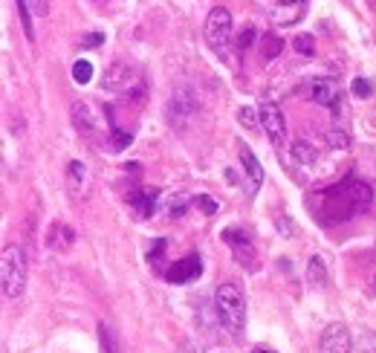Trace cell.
<instances>
[{"mask_svg":"<svg viewBox=\"0 0 376 353\" xmlns=\"http://www.w3.org/2000/svg\"><path fill=\"white\" fill-rule=\"evenodd\" d=\"M258 119L263 125V131H267V136L275 142V148H284L287 145V122L281 116V107L269 102V98H263L258 107Z\"/></svg>","mask_w":376,"mask_h":353,"instance_id":"obj_5","label":"cell"},{"mask_svg":"<svg viewBox=\"0 0 376 353\" xmlns=\"http://www.w3.org/2000/svg\"><path fill=\"white\" fill-rule=\"evenodd\" d=\"M73 78H76V84H87V81L93 78V64L85 61V58H78V61L73 64Z\"/></svg>","mask_w":376,"mask_h":353,"instance_id":"obj_20","label":"cell"},{"mask_svg":"<svg viewBox=\"0 0 376 353\" xmlns=\"http://www.w3.org/2000/svg\"><path fill=\"white\" fill-rule=\"evenodd\" d=\"M203 275V258L200 255H186L174 261L168 270H165V278H168V284H188V281L200 278Z\"/></svg>","mask_w":376,"mask_h":353,"instance_id":"obj_6","label":"cell"},{"mask_svg":"<svg viewBox=\"0 0 376 353\" xmlns=\"http://www.w3.org/2000/svg\"><path fill=\"white\" fill-rule=\"evenodd\" d=\"M313 98H316V105L336 110L339 102H342L339 81H333V78H316V81H313Z\"/></svg>","mask_w":376,"mask_h":353,"instance_id":"obj_10","label":"cell"},{"mask_svg":"<svg viewBox=\"0 0 376 353\" xmlns=\"http://www.w3.org/2000/svg\"><path fill=\"white\" fill-rule=\"evenodd\" d=\"M214 307H217V316L223 321V328L238 339L246 328V301H243L241 290L234 284H220L214 292Z\"/></svg>","mask_w":376,"mask_h":353,"instance_id":"obj_2","label":"cell"},{"mask_svg":"<svg viewBox=\"0 0 376 353\" xmlns=\"http://www.w3.org/2000/svg\"><path fill=\"white\" fill-rule=\"evenodd\" d=\"M162 252H165V241H157V246L154 249H151V266H157V270H159V264H162Z\"/></svg>","mask_w":376,"mask_h":353,"instance_id":"obj_27","label":"cell"},{"mask_svg":"<svg viewBox=\"0 0 376 353\" xmlns=\"http://www.w3.org/2000/svg\"><path fill=\"white\" fill-rule=\"evenodd\" d=\"M15 3H18V15H21V23H23L26 38L35 41V30H32V9H30V3H26V0H15Z\"/></svg>","mask_w":376,"mask_h":353,"instance_id":"obj_18","label":"cell"},{"mask_svg":"<svg viewBox=\"0 0 376 353\" xmlns=\"http://www.w3.org/2000/svg\"><path fill=\"white\" fill-rule=\"evenodd\" d=\"M327 139H330V145H333V148H342V151L347 148V136H344V133H339V131H330V136H327Z\"/></svg>","mask_w":376,"mask_h":353,"instance_id":"obj_29","label":"cell"},{"mask_svg":"<svg viewBox=\"0 0 376 353\" xmlns=\"http://www.w3.org/2000/svg\"><path fill=\"white\" fill-rule=\"evenodd\" d=\"M238 119H241V125H243L246 131H255L258 122H261V119H255V110H252V107H241V110H238Z\"/></svg>","mask_w":376,"mask_h":353,"instance_id":"obj_23","label":"cell"},{"mask_svg":"<svg viewBox=\"0 0 376 353\" xmlns=\"http://www.w3.org/2000/svg\"><path fill=\"white\" fill-rule=\"evenodd\" d=\"M104 76H107L104 78V90H110V93H131L133 84H139V76L133 73L131 67H124V64H113Z\"/></svg>","mask_w":376,"mask_h":353,"instance_id":"obj_7","label":"cell"},{"mask_svg":"<svg viewBox=\"0 0 376 353\" xmlns=\"http://www.w3.org/2000/svg\"><path fill=\"white\" fill-rule=\"evenodd\" d=\"M307 281H310V284H324V281H327L324 261L318 258V255H313V258H310V266H307Z\"/></svg>","mask_w":376,"mask_h":353,"instance_id":"obj_15","label":"cell"},{"mask_svg":"<svg viewBox=\"0 0 376 353\" xmlns=\"http://www.w3.org/2000/svg\"><path fill=\"white\" fill-rule=\"evenodd\" d=\"M220 237L234 249V255H238V261H241L243 266L255 261V246H252V241H249L246 232H241V229H223Z\"/></svg>","mask_w":376,"mask_h":353,"instance_id":"obj_11","label":"cell"},{"mask_svg":"<svg viewBox=\"0 0 376 353\" xmlns=\"http://www.w3.org/2000/svg\"><path fill=\"white\" fill-rule=\"evenodd\" d=\"M292 157H296L298 162H316L318 153H316V148L310 142H296V145H292Z\"/></svg>","mask_w":376,"mask_h":353,"instance_id":"obj_19","label":"cell"},{"mask_svg":"<svg viewBox=\"0 0 376 353\" xmlns=\"http://www.w3.org/2000/svg\"><path fill=\"white\" fill-rule=\"evenodd\" d=\"M292 50L296 52H301V55H316V38L313 35H307V32H301V35H296L292 38Z\"/></svg>","mask_w":376,"mask_h":353,"instance_id":"obj_16","label":"cell"},{"mask_svg":"<svg viewBox=\"0 0 376 353\" xmlns=\"http://www.w3.org/2000/svg\"><path fill=\"white\" fill-rule=\"evenodd\" d=\"M194 110H197V102H194L191 90H179V93H174V98L168 102V119H171L174 128H177V125L183 128Z\"/></svg>","mask_w":376,"mask_h":353,"instance_id":"obj_8","label":"cell"},{"mask_svg":"<svg viewBox=\"0 0 376 353\" xmlns=\"http://www.w3.org/2000/svg\"><path fill=\"white\" fill-rule=\"evenodd\" d=\"M102 41H104V35H102V32H90V35L85 38V47H99Z\"/></svg>","mask_w":376,"mask_h":353,"instance_id":"obj_30","label":"cell"},{"mask_svg":"<svg viewBox=\"0 0 376 353\" xmlns=\"http://www.w3.org/2000/svg\"><path fill=\"white\" fill-rule=\"evenodd\" d=\"M252 353H275V350H269V347H255Z\"/></svg>","mask_w":376,"mask_h":353,"instance_id":"obj_32","label":"cell"},{"mask_svg":"<svg viewBox=\"0 0 376 353\" xmlns=\"http://www.w3.org/2000/svg\"><path fill=\"white\" fill-rule=\"evenodd\" d=\"M298 3H307V0H298Z\"/></svg>","mask_w":376,"mask_h":353,"instance_id":"obj_33","label":"cell"},{"mask_svg":"<svg viewBox=\"0 0 376 353\" xmlns=\"http://www.w3.org/2000/svg\"><path fill=\"white\" fill-rule=\"evenodd\" d=\"M0 281L6 299H21L26 287V252L21 246H6L0 261Z\"/></svg>","mask_w":376,"mask_h":353,"instance_id":"obj_3","label":"cell"},{"mask_svg":"<svg viewBox=\"0 0 376 353\" xmlns=\"http://www.w3.org/2000/svg\"><path fill=\"white\" fill-rule=\"evenodd\" d=\"M301 15H304V3H298V0H278L272 9V23L292 26L296 21H301Z\"/></svg>","mask_w":376,"mask_h":353,"instance_id":"obj_13","label":"cell"},{"mask_svg":"<svg viewBox=\"0 0 376 353\" xmlns=\"http://www.w3.org/2000/svg\"><path fill=\"white\" fill-rule=\"evenodd\" d=\"M351 90H353L356 98H368V96L373 93V87H371V81H368V78H353Z\"/></svg>","mask_w":376,"mask_h":353,"instance_id":"obj_25","label":"cell"},{"mask_svg":"<svg viewBox=\"0 0 376 353\" xmlns=\"http://www.w3.org/2000/svg\"><path fill=\"white\" fill-rule=\"evenodd\" d=\"M26 3H30L32 15H38V18H44L47 12H49V0H26Z\"/></svg>","mask_w":376,"mask_h":353,"instance_id":"obj_26","label":"cell"},{"mask_svg":"<svg viewBox=\"0 0 376 353\" xmlns=\"http://www.w3.org/2000/svg\"><path fill=\"white\" fill-rule=\"evenodd\" d=\"M281 38H278V35H267V38H263V58H267V61H272V58H278V52H281Z\"/></svg>","mask_w":376,"mask_h":353,"instance_id":"obj_22","label":"cell"},{"mask_svg":"<svg viewBox=\"0 0 376 353\" xmlns=\"http://www.w3.org/2000/svg\"><path fill=\"white\" fill-rule=\"evenodd\" d=\"M99 339H102V350L104 353H119V342H116V330L113 328L99 324Z\"/></svg>","mask_w":376,"mask_h":353,"instance_id":"obj_17","label":"cell"},{"mask_svg":"<svg viewBox=\"0 0 376 353\" xmlns=\"http://www.w3.org/2000/svg\"><path fill=\"white\" fill-rule=\"evenodd\" d=\"M241 165H243V174H246V194H258L261 182H263V168L249 148H241Z\"/></svg>","mask_w":376,"mask_h":353,"instance_id":"obj_12","label":"cell"},{"mask_svg":"<svg viewBox=\"0 0 376 353\" xmlns=\"http://www.w3.org/2000/svg\"><path fill=\"white\" fill-rule=\"evenodd\" d=\"M131 133H124V131H119V128H110V151H124L131 145Z\"/></svg>","mask_w":376,"mask_h":353,"instance_id":"obj_21","label":"cell"},{"mask_svg":"<svg viewBox=\"0 0 376 353\" xmlns=\"http://www.w3.org/2000/svg\"><path fill=\"white\" fill-rule=\"evenodd\" d=\"M194 203H197V206L206 211V215H214V211H217V203L212 200V197H197V200H194Z\"/></svg>","mask_w":376,"mask_h":353,"instance_id":"obj_28","label":"cell"},{"mask_svg":"<svg viewBox=\"0 0 376 353\" xmlns=\"http://www.w3.org/2000/svg\"><path fill=\"white\" fill-rule=\"evenodd\" d=\"M322 353H351V333L344 324H330L322 333Z\"/></svg>","mask_w":376,"mask_h":353,"instance_id":"obj_9","label":"cell"},{"mask_svg":"<svg viewBox=\"0 0 376 353\" xmlns=\"http://www.w3.org/2000/svg\"><path fill=\"white\" fill-rule=\"evenodd\" d=\"M157 197H159V189H136L131 194V203L136 208L139 217H151L157 208Z\"/></svg>","mask_w":376,"mask_h":353,"instance_id":"obj_14","label":"cell"},{"mask_svg":"<svg viewBox=\"0 0 376 353\" xmlns=\"http://www.w3.org/2000/svg\"><path fill=\"white\" fill-rule=\"evenodd\" d=\"M186 203H188V200H186V197H179V200H174V203H171V215H174V217H179V215H183V208H186Z\"/></svg>","mask_w":376,"mask_h":353,"instance_id":"obj_31","label":"cell"},{"mask_svg":"<svg viewBox=\"0 0 376 353\" xmlns=\"http://www.w3.org/2000/svg\"><path fill=\"white\" fill-rule=\"evenodd\" d=\"M373 200V191L368 182L362 180H353L347 177L344 182L333 189H324L316 194V200H310L313 211H316V220L324 223V226H333V223H342V220H351L359 211H365Z\"/></svg>","mask_w":376,"mask_h":353,"instance_id":"obj_1","label":"cell"},{"mask_svg":"<svg viewBox=\"0 0 376 353\" xmlns=\"http://www.w3.org/2000/svg\"><path fill=\"white\" fill-rule=\"evenodd\" d=\"M206 41L217 50V55L229 52V41H232V12L226 6H214L206 18Z\"/></svg>","mask_w":376,"mask_h":353,"instance_id":"obj_4","label":"cell"},{"mask_svg":"<svg viewBox=\"0 0 376 353\" xmlns=\"http://www.w3.org/2000/svg\"><path fill=\"white\" fill-rule=\"evenodd\" d=\"M255 38H258L255 26H243V30H241V35H238V50H249V47L255 44Z\"/></svg>","mask_w":376,"mask_h":353,"instance_id":"obj_24","label":"cell"}]
</instances>
